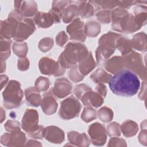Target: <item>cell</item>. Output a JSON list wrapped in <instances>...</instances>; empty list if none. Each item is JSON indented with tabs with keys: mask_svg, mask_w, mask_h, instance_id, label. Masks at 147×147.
I'll return each instance as SVG.
<instances>
[{
	"mask_svg": "<svg viewBox=\"0 0 147 147\" xmlns=\"http://www.w3.org/2000/svg\"><path fill=\"white\" fill-rule=\"evenodd\" d=\"M44 138L52 144H61L65 140L64 131L56 126H49L44 128Z\"/></svg>",
	"mask_w": 147,
	"mask_h": 147,
	"instance_id": "ac0fdd59",
	"label": "cell"
},
{
	"mask_svg": "<svg viewBox=\"0 0 147 147\" xmlns=\"http://www.w3.org/2000/svg\"><path fill=\"white\" fill-rule=\"evenodd\" d=\"M95 14V9L90 1H78V14L82 18L92 17Z\"/></svg>",
	"mask_w": 147,
	"mask_h": 147,
	"instance_id": "484cf974",
	"label": "cell"
},
{
	"mask_svg": "<svg viewBox=\"0 0 147 147\" xmlns=\"http://www.w3.org/2000/svg\"><path fill=\"white\" fill-rule=\"evenodd\" d=\"M96 92L100 94L103 98L106 96L107 94V88L104 84H98L95 87Z\"/></svg>",
	"mask_w": 147,
	"mask_h": 147,
	"instance_id": "f907efd6",
	"label": "cell"
},
{
	"mask_svg": "<svg viewBox=\"0 0 147 147\" xmlns=\"http://www.w3.org/2000/svg\"><path fill=\"white\" fill-rule=\"evenodd\" d=\"M72 84L65 77H62L57 79L54 83L52 91L55 96L61 99L67 96L72 92Z\"/></svg>",
	"mask_w": 147,
	"mask_h": 147,
	"instance_id": "e0dca14e",
	"label": "cell"
},
{
	"mask_svg": "<svg viewBox=\"0 0 147 147\" xmlns=\"http://www.w3.org/2000/svg\"><path fill=\"white\" fill-rule=\"evenodd\" d=\"M11 44V39L5 38L1 37V61H5L10 56V47Z\"/></svg>",
	"mask_w": 147,
	"mask_h": 147,
	"instance_id": "d6a6232c",
	"label": "cell"
},
{
	"mask_svg": "<svg viewBox=\"0 0 147 147\" xmlns=\"http://www.w3.org/2000/svg\"><path fill=\"white\" fill-rule=\"evenodd\" d=\"M146 80H144L142 83V86L138 95V97L140 100L146 99Z\"/></svg>",
	"mask_w": 147,
	"mask_h": 147,
	"instance_id": "816d5d0a",
	"label": "cell"
},
{
	"mask_svg": "<svg viewBox=\"0 0 147 147\" xmlns=\"http://www.w3.org/2000/svg\"><path fill=\"white\" fill-rule=\"evenodd\" d=\"M69 145L87 147L90 145V139L85 133H80L76 131H71L67 134Z\"/></svg>",
	"mask_w": 147,
	"mask_h": 147,
	"instance_id": "ffe728a7",
	"label": "cell"
},
{
	"mask_svg": "<svg viewBox=\"0 0 147 147\" xmlns=\"http://www.w3.org/2000/svg\"><path fill=\"white\" fill-rule=\"evenodd\" d=\"M68 76L74 83H79L83 80L85 76L80 73L78 68V65H76L70 68L68 72Z\"/></svg>",
	"mask_w": 147,
	"mask_h": 147,
	"instance_id": "f35d334b",
	"label": "cell"
},
{
	"mask_svg": "<svg viewBox=\"0 0 147 147\" xmlns=\"http://www.w3.org/2000/svg\"><path fill=\"white\" fill-rule=\"evenodd\" d=\"M125 140L122 138L112 137L109 141L107 146H126Z\"/></svg>",
	"mask_w": 147,
	"mask_h": 147,
	"instance_id": "bcb514c9",
	"label": "cell"
},
{
	"mask_svg": "<svg viewBox=\"0 0 147 147\" xmlns=\"http://www.w3.org/2000/svg\"><path fill=\"white\" fill-rule=\"evenodd\" d=\"M143 4H137L133 8L132 13L134 17L135 21L138 26L141 28L146 23L147 17V7Z\"/></svg>",
	"mask_w": 147,
	"mask_h": 147,
	"instance_id": "4316f807",
	"label": "cell"
},
{
	"mask_svg": "<svg viewBox=\"0 0 147 147\" xmlns=\"http://www.w3.org/2000/svg\"><path fill=\"white\" fill-rule=\"evenodd\" d=\"M54 44L52 38L44 37L42 38L38 43V48L42 52H46L52 49Z\"/></svg>",
	"mask_w": 147,
	"mask_h": 147,
	"instance_id": "60d3db41",
	"label": "cell"
},
{
	"mask_svg": "<svg viewBox=\"0 0 147 147\" xmlns=\"http://www.w3.org/2000/svg\"><path fill=\"white\" fill-rule=\"evenodd\" d=\"M106 130L109 137H118L121 136V125L116 122H113L108 124Z\"/></svg>",
	"mask_w": 147,
	"mask_h": 147,
	"instance_id": "ab89813d",
	"label": "cell"
},
{
	"mask_svg": "<svg viewBox=\"0 0 147 147\" xmlns=\"http://www.w3.org/2000/svg\"><path fill=\"white\" fill-rule=\"evenodd\" d=\"M121 129L125 137H131L137 134L138 130V126L136 122L127 119L122 123Z\"/></svg>",
	"mask_w": 147,
	"mask_h": 147,
	"instance_id": "f546056e",
	"label": "cell"
},
{
	"mask_svg": "<svg viewBox=\"0 0 147 147\" xmlns=\"http://www.w3.org/2000/svg\"><path fill=\"white\" fill-rule=\"evenodd\" d=\"M44 127L42 125H40V127L38 130L36 131L28 134V136H29L31 138H33L34 139H38V140H42L44 138V134H43V130H44Z\"/></svg>",
	"mask_w": 147,
	"mask_h": 147,
	"instance_id": "681fc988",
	"label": "cell"
},
{
	"mask_svg": "<svg viewBox=\"0 0 147 147\" xmlns=\"http://www.w3.org/2000/svg\"><path fill=\"white\" fill-rule=\"evenodd\" d=\"M51 82L48 78L44 76H39L36 79L34 82V87L39 91H47L49 90Z\"/></svg>",
	"mask_w": 147,
	"mask_h": 147,
	"instance_id": "74e56055",
	"label": "cell"
},
{
	"mask_svg": "<svg viewBox=\"0 0 147 147\" xmlns=\"http://www.w3.org/2000/svg\"><path fill=\"white\" fill-rule=\"evenodd\" d=\"M29 65L30 63L29 59L27 57H21L18 59L17 68L20 71H25L28 70L29 68Z\"/></svg>",
	"mask_w": 147,
	"mask_h": 147,
	"instance_id": "c3c4849f",
	"label": "cell"
},
{
	"mask_svg": "<svg viewBox=\"0 0 147 147\" xmlns=\"http://www.w3.org/2000/svg\"><path fill=\"white\" fill-rule=\"evenodd\" d=\"M25 146H42V144L35 140H29L27 142H26Z\"/></svg>",
	"mask_w": 147,
	"mask_h": 147,
	"instance_id": "f5cc1de1",
	"label": "cell"
},
{
	"mask_svg": "<svg viewBox=\"0 0 147 147\" xmlns=\"http://www.w3.org/2000/svg\"><path fill=\"white\" fill-rule=\"evenodd\" d=\"M111 22L113 30L118 32L130 34L141 29L137 24L133 14L120 6L111 11Z\"/></svg>",
	"mask_w": 147,
	"mask_h": 147,
	"instance_id": "3957f363",
	"label": "cell"
},
{
	"mask_svg": "<svg viewBox=\"0 0 147 147\" xmlns=\"http://www.w3.org/2000/svg\"><path fill=\"white\" fill-rule=\"evenodd\" d=\"M61 14L51 9L48 13L38 11L33 17L35 25L39 28H48L54 23L60 22Z\"/></svg>",
	"mask_w": 147,
	"mask_h": 147,
	"instance_id": "30bf717a",
	"label": "cell"
},
{
	"mask_svg": "<svg viewBox=\"0 0 147 147\" xmlns=\"http://www.w3.org/2000/svg\"><path fill=\"white\" fill-rule=\"evenodd\" d=\"M19 82L15 80H10L3 92V105L7 109L19 107L22 103L24 92L21 88Z\"/></svg>",
	"mask_w": 147,
	"mask_h": 147,
	"instance_id": "5b68a950",
	"label": "cell"
},
{
	"mask_svg": "<svg viewBox=\"0 0 147 147\" xmlns=\"http://www.w3.org/2000/svg\"><path fill=\"white\" fill-rule=\"evenodd\" d=\"M97 118V113L95 109L91 106H86L84 107L81 115L82 119L86 123L95 119Z\"/></svg>",
	"mask_w": 147,
	"mask_h": 147,
	"instance_id": "e575fe53",
	"label": "cell"
},
{
	"mask_svg": "<svg viewBox=\"0 0 147 147\" xmlns=\"http://www.w3.org/2000/svg\"><path fill=\"white\" fill-rule=\"evenodd\" d=\"M100 32V25L95 20H89L85 24V33L86 36L95 37Z\"/></svg>",
	"mask_w": 147,
	"mask_h": 147,
	"instance_id": "1f68e13d",
	"label": "cell"
},
{
	"mask_svg": "<svg viewBox=\"0 0 147 147\" xmlns=\"http://www.w3.org/2000/svg\"><path fill=\"white\" fill-rule=\"evenodd\" d=\"M38 121V112L34 109H26L22 117L21 127L28 135L39 129Z\"/></svg>",
	"mask_w": 147,
	"mask_h": 147,
	"instance_id": "4fadbf2b",
	"label": "cell"
},
{
	"mask_svg": "<svg viewBox=\"0 0 147 147\" xmlns=\"http://www.w3.org/2000/svg\"><path fill=\"white\" fill-rule=\"evenodd\" d=\"M111 78L112 75L106 72V71L102 68L96 69L90 75V79L95 83L97 84L108 83Z\"/></svg>",
	"mask_w": 147,
	"mask_h": 147,
	"instance_id": "f1b7e54d",
	"label": "cell"
},
{
	"mask_svg": "<svg viewBox=\"0 0 147 147\" xmlns=\"http://www.w3.org/2000/svg\"><path fill=\"white\" fill-rule=\"evenodd\" d=\"M125 64V69L129 70L138 76L142 80L146 79V70L145 63L142 56L134 51L122 56Z\"/></svg>",
	"mask_w": 147,
	"mask_h": 147,
	"instance_id": "8992f818",
	"label": "cell"
},
{
	"mask_svg": "<svg viewBox=\"0 0 147 147\" xmlns=\"http://www.w3.org/2000/svg\"><path fill=\"white\" fill-rule=\"evenodd\" d=\"M88 133L91 142L95 146H103L106 142L107 133L105 126L95 122L88 126Z\"/></svg>",
	"mask_w": 147,
	"mask_h": 147,
	"instance_id": "8fae6325",
	"label": "cell"
},
{
	"mask_svg": "<svg viewBox=\"0 0 147 147\" xmlns=\"http://www.w3.org/2000/svg\"><path fill=\"white\" fill-rule=\"evenodd\" d=\"M78 14V1H72L67 6L61 13V19L64 23H70L77 18Z\"/></svg>",
	"mask_w": 147,
	"mask_h": 147,
	"instance_id": "d4e9b609",
	"label": "cell"
},
{
	"mask_svg": "<svg viewBox=\"0 0 147 147\" xmlns=\"http://www.w3.org/2000/svg\"><path fill=\"white\" fill-rule=\"evenodd\" d=\"M108 83L113 94L125 97L135 95L140 87L138 76L126 69L114 74Z\"/></svg>",
	"mask_w": 147,
	"mask_h": 147,
	"instance_id": "6da1fadb",
	"label": "cell"
},
{
	"mask_svg": "<svg viewBox=\"0 0 147 147\" xmlns=\"http://www.w3.org/2000/svg\"><path fill=\"white\" fill-rule=\"evenodd\" d=\"M98 115L100 120L105 123L112 121L114 117L113 110L108 107H102L98 111Z\"/></svg>",
	"mask_w": 147,
	"mask_h": 147,
	"instance_id": "d590c367",
	"label": "cell"
},
{
	"mask_svg": "<svg viewBox=\"0 0 147 147\" xmlns=\"http://www.w3.org/2000/svg\"><path fill=\"white\" fill-rule=\"evenodd\" d=\"M96 63L92 56L91 51H89L87 55L83 58L78 65V68L80 73L86 76L91 72L95 67Z\"/></svg>",
	"mask_w": 147,
	"mask_h": 147,
	"instance_id": "cb8c5ba5",
	"label": "cell"
},
{
	"mask_svg": "<svg viewBox=\"0 0 147 147\" xmlns=\"http://www.w3.org/2000/svg\"><path fill=\"white\" fill-rule=\"evenodd\" d=\"M131 41L133 48L141 52H146V34L144 32H140L134 34L131 40Z\"/></svg>",
	"mask_w": 147,
	"mask_h": 147,
	"instance_id": "83f0119b",
	"label": "cell"
},
{
	"mask_svg": "<svg viewBox=\"0 0 147 147\" xmlns=\"http://www.w3.org/2000/svg\"><path fill=\"white\" fill-rule=\"evenodd\" d=\"M116 48L121 52L122 56L129 53L133 51L131 40L121 35L117 40Z\"/></svg>",
	"mask_w": 147,
	"mask_h": 147,
	"instance_id": "4dcf8cb0",
	"label": "cell"
},
{
	"mask_svg": "<svg viewBox=\"0 0 147 147\" xmlns=\"http://www.w3.org/2000/svg\"><path fill=\"white\" fill-rule=\"evenodd\" d=\"M26 142V135L21 130L5 133L1 137V144L6 146H22Z\"/></svg>",
	"mask_w": 147,
	"mask_h": 147,
	"instance_id": "9a60e30c",
	"label": "cell"
},
{
	"mask_svg": "<svg viewBox=\"0 0 147 147\" xmlns=\"http://www.w3.org/2000/svg\"><path fill=\"white\" fill-rule=\"evenodd\" d=\"M83 105L98 108L103 103V97L98 92L89 91L85 93L80 99Z\"/></svg>",
	"mask_w": 147,
	"mask_h": 147,
	"instance_id": "44dd1931",
	"label": "cell"
},
{
	"mask_svg": "<svg viewBox=\"0 0 147 147\" xmlns=\"http://www.w3.org/2000/svg\"><path fill=\"white\" fill-rule=\"evenodd\" d=\"M1 122L2 123V122L4 121V119L6 118V115H5V111L3 110L2 107H1Z\"/></svg>",
	"mask_w": 147,
	"mask_h": 147,
	"instance_id": "11a10c76",
	"label": "cell"
},
{
	"mask_svg": "<svg viewBox=\"0 0 147 147\" xmlns=\"http://www.w3.org/2000/svg\"><path fill=\"white\" fill-rule=\"evenodd\" d=\"M1 72L2 73L5 71L6 70V63L5 61H1Z\"/></svg>",
	"mask_w": 147,
	"mask_h": 147,
	"instance_id": "9f6ffc18",
	"label": "cell"
},
{
	"mask_svg": "<svg viewBox=\"0 0 147 147\" xmlns=\"http://www.w3.org/2000/svg\"><path fill=\"white\" fill-rule=\"evenodd\" d=\"M23 19L24 17L20 11L16 9L11 11L6 20L1 21V37L9 39L13 38L18 24Z\"/></svg>",
	"mask_w": 147,
	"mask_h": 147,
	"instance_id": "52a82bcc",
	"label": "cell"
},
{
	"mask_svg": "<svg viewBox=\"0 0 147 147\" xmlns=\"http://www.w3.org/2000/svg\"><path fill=\"white\" fill-rule=\"evenodd\" d=\"M91 90L92 89L90 86L84 83H81L75 86L74 94L78 99H80L85 93Z\"/></svg>",
	"mask_w": 147,
	"mask_h": 147,
	"instance_id": "b9f144b4",
	"label": "cell"
},
{
	"mask_svg": "<svg viewBox=\"0 0 147 147\" xmlns=\"http://www.w3.org/2000/svg\"><path fill=\"white\" fill-rule=\"evenodd\" d=\"M67 32L69 35V39L74 42H84L86 39L85 24L79 17L74 19L67 26Z\"/></svg>",
	"mask_w": 147,
	"mask_h": 147,
	"instance_id": "7c38bea8",
	"label": "cell"
},
{
	"mask_svg": "<svg viewBox=\"0 0 147 147\" xmlns=\"http://www.w3.org/2000/svg\"><path fill=\"white\" fill-rule=\"evenodd\" d=\"M81 109L82 105L79 99L76 96L71 95L61 102L58 115L63 120H69L78 117Z\"/></svg>",
	"mask_w": 147,
	"mask_h": 147,
	"instance_id": "ba28073f",
	"label": "cell"
},
{
	"mask_svg": "<svg viewBox=\"0 0 147 147\" xmlns=\"http://www.w3.org/2000/svg\"><path fill=\"white\" fill-rule=\"evenodd\" d=\"M38 68L41 74L58 77L64 75L66 69L57 61L48 57H43L39 60Z\"/></svg>",
	"mask_w": 147,
	"mask_h": 147,
	"instance_id": "9c48e42d",
	"label": "cell"
},
{
	"mask_svg": "<svg viewBox=\"0 0 147 147\" xmlns=\"http://www.w3.org/2000/svg\"><path fill=\"white\" fill-rule=\"evenodd\" d=\"M15 9L20 11L24 17L31 18L37 13V4L34 1H14Z\"/></svg>",
	"mask_w": 147,
	"mask_h": 147,
	"instance_id": "d6986e66",
	"label": "cell"
},
{
	"mask_svg": "<svg viewBox=\"0 0 147 147\" xmlns=\"http://www.w3.org/2000/svg\"><path fill=\"white\" fill-rule=\"evenodd\" d=\"M40 106L42 111L46 115H50L56 113L58 103L56 96L53 93L52 88H51L42 94Z\"/></svg>",
	"mask_w": 147,
	"mask_h": 147,
	"instance_id": "2e32d148",
	"label": "cell"
},
{
	"mask_svg": "<svg viewBox=\"0 0 147 147\" xmlns=\"http://www.w3.org/2000/svg\"><path fill=\"white\" fill-rule=\"evenodd\" d=\"M86 46L79 42H69L59 56L57 61L65 69L77 65L88 53Z\"/></svg>",
	"mask_w": 147,
	"mask_h": 147,
	"instance_id": "7a4b0ae2",
	"label": "cell"
},
{
	"mask_svg": "<svg viewBox=\"0 0 147 147\" xmlns=\"http://www.w3.org/2000/svg\"><path fill=\"white\" fill-rule=\"evenodd\" d=\"M4 127L6 130L9 132L21 130L20 122L16 120H8L4 125Z\"/></svg>",
	"mask_w": 147,
	"mask_h": 147,
	"instance_id": "f6af8a7d",
	"label": "cell"
},
{
	"mask_svg": "<svg viewBox=\"0 0 147 147\" xmlns=\"http://www.w3.org/2000/svg\"><path fill=\"white\" fill-rule=\"evenodd\" d=\"M9 80L8 77L6 75H3L2 74L1 75V89L2 90L3 87L6 85Z\"/></svg>",
	"mask_w": 147,
	"mask_h": 147,
	"instance_id": "db71d44e",
	"label": "cell"
},
{
	"mask_svg": "<svg viewBox=\"0 0 147 147\" xmlns=\"http://www.w3.org/2000/svg\"><path fill=\"white\" fill-rule=\"evenodd\" d=\"M68 40V36L64 31H61L57 33L56 36V43L61 47H63Z\"/></svg>",
	"mask_w": 147,
	"mask_h": 147,
	"instance_id": "7dc6e473",
	"label": "cell"
},
{
	"mask_svg": "<svg viewBox=\"0 0 147 147\" xmlns=\"http://www.w3.org/2000/svg\"><path fill=\"white\" fill-rule=\"evenodd\" d=\"M98 20L102 24H108L111 21V10L100 9L95 13Z\"/></svg>",
	"mask_w": 147,
	"mask_h": 147,
	"instance_id": "8d00e7d4",
	"label": "cell"
},
{
	"mask_svg": "<svg viewBox=\"0 0 147 147\" xmlns=\"http://www.w3.org/2000/svg\"><path fill=\"white\" fill-rule=\"evenodd\" d=\"M26 104L29 106L38 107L41 102V96L39 91L35 87H30L25 89L24 91Z\"/></svg>",
	"mask_w": 147,
	"mask_h": 147,
	"instance_id": "603a6c76",
	"label": "cell"
},
{
	"mask_svg": "<svg viewBox=\"0 0 147 147\" xmlns=\"http://www.w3.org/2000/svg\"><path fill=\"white\" fill-rule=\"evenodd\" d=\"M121 34L108 32L99 38L98 47L95 55L98 65H103L105 62L114 53L116 49V41Z\"/></svg>",
	"mask_w": 147,
	"mask_h": 147,
	"instance_id": "277c9868",
	"label": "cell"
},
{
	"mask_svg": "<svg viewBox=\"0 0 147 147\" xmlns=\"http://www.w3.org/2000/svg\"><path fill=\"white\" fill-rule=\"evenodd\" d=\"M141 130L138 135V141L141 144L146 146L147 138H146V121L145 119L141 123Z\"/></svg>",
	"mask_w": 147,
	"mask_h": 147,
	"instance_id": "ee69618b",
	"label": "cell"
},
{
	"mask_svg": "<svg viewBox=\"0 0 147 147\" xmlns=\"http://www.w3.org/2000/svg\"><path fill=\"white\" fill-rule=\"evenodd\" d=\"M36 30V25L32 18H24L18 25L16 33L13 37L15 41L23 42Z\"/></svg>",
	"mask_w": 147,
	"mask_h": 147,
	"instance_id": "5bb4252c",
	"label": "cell"
},
{
	"mask_svg": "<svg viewBox=\"0 0 147 147\" xmlns=\"http://www.w3.org/2000/svg\"><path fill=\"white\" fill-rule=\"evenodd\" d=\"M14 53L20 58L25 57L28 51V47L25 42L15 41L12 46Z\"/></svg>",
	"mask_w": 147,
	"mask_h": 147,
	"instance_id": "836d02e7",
	"label": "cell"
},
{
	"mask_svg": "<svg viewBox=\"0 0 147 147\" xmlns=\"http://www.w3.org/2000/svg\"><path fill=\"white\" fill-rule=\"evenodd\" d=\"M103 66L107 71L113 74L125 69L123 59L122 56H115L107 59L103 64Z\"/></svg>",
	"mask_w": 147,
	"mask_h": 147,
	"instance_id": "7402d4cb",
	"label": "cell"
},
{
	"mask_svg": "<svg viewBox=\"0 0 147 147\" xmlns=\"http://www.w3.org/2000/svg\"><path fill=\"white\" fill-rule=\"evenodd\" d=\"M71 2L72 1H54L52 2L51 9L61 14L64 8Z\"/></svg>",
	"mask_w": 147,
	"mask_h": 147,
	"instance_id": "7bdbcfd3",
	"label": "cell"
}]
</instances>
